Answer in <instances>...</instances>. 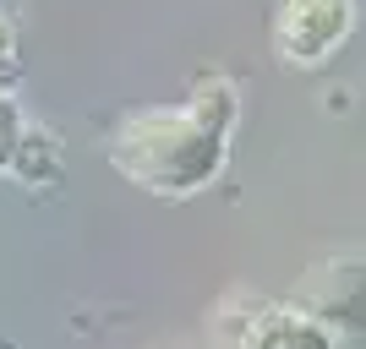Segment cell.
Listing matches in <instances>:
<instances>
[{
  "label": "cell",
  "instance_id": "3957f363",
  "mask_svg": "<svg viewBox=\"0 0 366 349\" xmlns=\"http://www.w3.org/2000/svg\"><path fill=\"white\" fill-rule=\"evenodd\" d=\"M241 349H334V328L301 305H268L252 317Z\"/></svg>",
  "mask_w": 366,
  "mask_h": 349
},
{
  "label": "cell",
  "instance_id": "5b68a950",
  "mask_svg": "<svg viewBox=\"0 0 366 349\" xmlns=\"http://www.w3.org/2000/svg\"><path fill=\"white\" fill-rule=\"evenodd\" d=\"M16 82H22V33L11 11H0V93H16Z\"/></svg>",
  "mask_w": 366,
  "mask_h": 349
},
{
  "label": "cell",
  "instance_id": "277c9868",
  "mask_svg": "<svg viewBox=\"0 0 366 349\" xmlns=\"http://www.w3.org/2000/svg\"><path fill=\"white\" fill-rule=\"evenodd\" d=\"M61 164H66L61 142L49 137L44 126H22V142H16L6 175H16V181H28V186H55L61 181Z\"/></svg>",
  "mask_w": 366,
  "mask_h": 349
},
{
  "label": "cell",
  "instance_id": "6da1fadb",
  "mask_svg": "<svg viewBox=\"0 0 366 349\" xmlns=\"http://www.w3.org/2000/svg\"><path fill=\"white\" fill-rule=\"evenodd\" d=\"M235 115H241L235 82L202 76L186 104L121 115L115 131L104 137V153L126 181L153 191V197H197L229 164Z\"/></svg>",
  "mask_w": 366,
  "mask_h": 349
},
{
  "label": "cell",
  "instance_id": "8992f818",
  "mask_svg": "<svg viewBox=\"0 0 366 349\" xmlns=\"http://www.w3.org/2000/svg\"><path fill=\"white\" fill-rule=\"evenodd\" d=\"M22 109H16V98L11 93H0V175L11 169V153H16V142H22Z\"/></svg>",
  "mask_w": 366,
  "mask_h": 349
},
{
  "label": "cell",
  "instance_id": "7a4b0ae2",
  "mask_svg": "<svg viewBox=\"0 0 366 349\" xmlns=\"http://www.w3.org/2000/svg\"><path fill=\"white\" fill-rule=\"evenodd\" d=\"M355 33V0H279L274 11V49L290 66L334 61Z\"/></svg>",
  "mask_w": 366,
  "mask_h": 349
}]
</instances>
